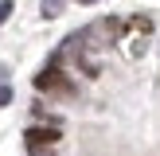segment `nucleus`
<instances>
[{
    "instance_id": "obj_1",
    "label": "nucleus",
    "mask_w": 160,
    "mask_h": 156,
    "mask_svg": "<svg viewBox=\"0 0 160 156\" xmlns=\"http://www.w3.org/2000/svg\"><path fill=\"white\" fill-rule=\"evenodd\" d=\"M35 90H47V94H74V82L62 78L55 66H47V70H39V74H35Z\"/></svg>"
},
{
    "instance_id": "obj_7",
    "label": "nucleus",
    "mask_w": 160,
    "mask_h": 156,
    "mask_svg": "<svg viewBox=\"0 0 160 156\" xmlns=\"http://www.w3.org/2000/svg\"><path fill=\"white\" fill-rule=\"evenodd\" d=\"M78 4H98V0H78Z\"/></svg>"
},
{
    "instance_id": "obj_3",
    "label": "nucleus",
    "mask_w": 160,
    "mask_h": 156,
    "mask_svg": "<svg viewBox=\"0 0 160 156\" xmlns=\"http://www.w3.org/2000/svg\"><path fill=\"white\" fill-rule=\"evenodd\" d=\"M62 4H67V0H43L39 8H43V16H47V20H55V16H62Z\"/></svg>"
},
{
    "instance_id": "obj_4",
    "label": "nucleus",
    "mask_w": 160,
    "mask_h": 156,
    "mask_svg": "<svg viewBox=\"0 0 160 156\" xmlns=\"http://www.w3.org/2000/svg\"><path fill=\"white\" fill-rule=\"evenodd\" d=\"M12 8H16V4H12V0H0V23H4V20H8V16H12Z\"/></svg>"
},
{
    "instance_id": "obj_2",
    "label": "nucleus",
    "mask_w": 160,
    "mask_h": 156,
    "mask_svg": "<svg viewBox=\"0 0 160 156\" xmlns=\"http://www.w3.org/2000/svg\"><path fill=\"white\" fill-rule=\"evenodd\" d=\"M23 140H28V148L55 144V140H59V125H35V129H28V133H23Z\"/></svg>"
},
{
    "instance_id": "obj_6",
    "label": "nucleus",
    "mask_w": 160,
    "mask_h": 156,
    "mask_svg": "<svg viewBox=\"0 0 160 156\" xmlns=\"http://www.w3.org/2000/svg\"><path fill=\"white\" fill-rule=\"evenodd\" d=\"M31 156H51V152H39V148H31Z\"/></svg>"
},
{
    "instance_id": "obj_5",
    "label": "nucleus",
    "mask_w": 160,
    "mask_h": 156,
    "mask_svg": "<svg viewBox=\"0 0 160 156\" xmlns=\"http://www.w3.org/2000/svg\"><path fill=\"white\" fill-rule=\"evenodd\" d=\"M8 101H12V90H8V86H0V105H8Z\"/></svg>"
}]
</instances>
